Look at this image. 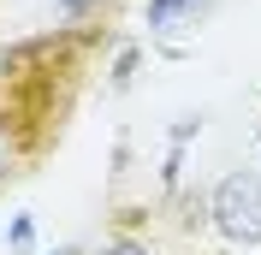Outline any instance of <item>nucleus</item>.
<instances>
[{"instance_id": "f257e3e1", "label": "nucleus", "mask_w": 261, "mask_h": 255, "mask_svg": "<svg viewBox=\"0 0 261 255\" xmlns=\"http://www.w3.org/2000/svg\"><path fill=\"white\" fill-rule=\"evenodd\" d=\"M83 71V36H42L6 54L0 65V137L24 155L48 148V137L71 113V89Z\"/></svg>"}, {"instance_id": "7ed1b4c3", "label": "nucleus", "mask_w": 261, "mask_h": 255, "mask_svg": "<svg viewBox=\"0 0 261 255\" xmlns=\"http://www.w3.org/2000/svg\"><path fill=\"white\" fill-rule=\"evenodd\" d=\"M208 6L214 0H148V30L172 36V30H184V24H196Z\"/></svg>"}, {"instance_id": "f03ea898", "label": "nucleus", "mask_w": 261, "mask_h": 255, "mask_svg": "<svg viewBox=\"0 0 261 255\" xmlns=\"http://www.w3.org/2000/svg\"><path fill=\"white\" fill-rule=\"evenodd\" d=\"M214 225L231 243H261V178L255 172H226L214 190Z\"/></svg>"}, {"instance_id": "39448f33", "label": "nucleus", "mask_w": 261, "mask_h": 255, "mask_svg": "<svg viewBox=\"0 0 261 255\" xmlns=\"http://www.w3.org/2000/svg\"><path fill=\"white\" fill-rule=\"evenodd\" d=\"M54 255H71V249H54Z\"/></svg>"}, {"instance_id": "20e7f679", "label": "nucleus", "mask_w": 261, "mask_h": 255, "mask_svg": "<svg viewBox=\"0 0 261 255\" xmlns=\"http://www.w3.org/2000/svg\"><path fill=\"white\" fill-rule=\"evenodd\" d=\"M101 255H148V249H143V243H107Z\"/></svg>"}]
</instances>
